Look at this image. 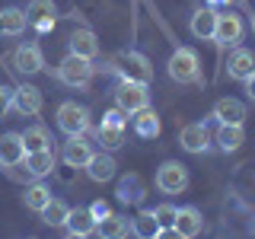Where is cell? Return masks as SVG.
Returning a JSON list of instances; mask_svg holds the SVG:
<instances>
[{
	"label": "cell",
	"instance_id": "17",
	"mask_svg": "<svg viewBox=\"0 0 255 239\" xmlns=\"http://www.w3.org/2000/svg\"><path fill=\"white\" fill-rule=\"evenodd\" d=\"M26 26H29L26 10H19V6H6V10H0V35H3V38L22 35Z\"/></svg>",
	"mask_w": 255,
	"mask_h": 239
},
{
	"label": "cell",
	"instance_id": "3",
	"mask_svg": "<svg viewBox=\"0 0 255 239\" xmlns=\"http://www.w3.org/2000/svg\"><path fill=\"white\" fill-rule=\"evenodd\" d=\"M93 74H96L93 61L80 58V54H67V58L58 64V80L64 86H70V90H83V86H90Z\"/></svg>",
	"mask_w": 255,
	"mask_h": 239
},
{
	"label": "cell",
	"instance_id": "2",
	"mask_svg": "<svg viewBox=\"0 0 255 239\" xmlns=\"http://www.w3.org/2000/svg\"><path fill=\"white\" fill-rule=\"evenodd\" d=\"M115 106L122 112H128V115H137L140 109L150 106V83L122 77V83L115 86Z\"/></svg>",
	"mask_w": 255,
	"mask_h": 239
},
{
	"label": "cell",
	"instance_id": "25",
	"mask_svg": "<svg viewBox=\"0 0 255 239\" xmlns=\"http://www.w3.org/2000/svg\"><path fill=\"white\" fill-rule=\"evenodd\" d=\"M115 169H118V163L112 159V153H93L90 166H86V172H90L93 182H109L112 175H115Z\"/></svg>",
	"mask_w": 255,
	"mask_h": 239
},
{
	"label": "cell",
	"instance_id": "21",
	"mask_svg": "<svg viewBox=\"0 0 255 239\" xmlns=\"http://www.w3.org/2000/svg\"><path fill=\"white\" fill-rule=\"evenodd\" d=\"M122 77H131V80H140V83H150V80H153V67H150V61L143 58L140 51H128V54H125Z\"/></svg>",
	"mask_w": 255,
	"mask_h": 239
},
{
	"label": "cell",
	"instance_id": "19",
	"mask_svg": "<svg viewBox=\"0 0 255 239\" xmlns=\"http://www.w3.org/2000/svg\"><path fill=\"white\" fill-rule=\"evenodd\" d=\"M188 29H191V35H195L198 42H211L214 29H217V10H195Z\"/></svg>",
	"mask_w": 255,
	"mask_h": 239
},
{
	"label": "cell",
	"instance_id": "23",
	"mask_svg": "<svg viewBox=\"0 0 255 239\" xmlns=\"http://www.w3.org/2000/svg\"><path fill=\"white\" fill-rule=\"evenodd\" d=\"M214 140H217V147L223 150V153H233V150L243 147L246 131H243V124H220L217 134H214Z\"/></svg>",
	"mask_w": 255,
	"mask_h": 239
},
{
	"label": "cell",
	"instance_id": "16",
	"mask_svg": "<svg viewBox=\"0 0 255 239\" xmlns=\"http://www.w3.org/2000/svg\"><path fill=\"white\" fill-rule=\"evenodd\" d=\"M217 118V124H243L246 121V106L233 96H227V99H217L214 102V115Z\"/></svg>",
	"mask_w": 255,
	"mask_h": 239
},
{
	"label": "cell",
	"instance_id": "7",
	"mask_svg": "<svg viewBox=\"0 0 255 239\" xmlns=\"http://www.w3.org/2000/svg\"><path fill=\"white\" fill-rule=\"evenodd\" d=\"M22 159H26V140H22V134H16V131L0 134V166L13 169V166H22Z\"/></svg>",
	"mask_w": 255,
	"mask_h": 239
},
{
	"label": "cell",
	"instance_id": "12",
	"mask_svg": "<svg viewBox=\"0 0 255 239\" xmlns=\"http://www.w3.org/2000/svg\"><path fill=\"white\" fill-rule=\"evenodd\" d=\"M13 109L19 115H38L42 112V90L32 83H22L13 90Z\"/></svg>",
	"mask_w": 255,
	"mask_h": 239
},
{
	"label": "cell",
	"instance_id": "29",
	"mask_svg": "<svg viewBox=\"0 0 255 239\" xmlns=\"http://www.w3.org/2000/svg\"><path fill=\"white\" fill-rule=\"evenodd\" d=\"M51 201V188L42 185V182H32V185L22 191V204L29 207V211H35V214H42V207Z\"/></svg>",
	"mask_w": 255,
	"mask_h": 239
},
{
	"label": "cell",
	"instance_id": "35",
	"mask_svg": "<svg viewBox=\"0 0 255 239\" xmlns=\"http://www.w3.org/2000/svg\"><path fill=\"white\" fill-rule=\"evenodd\" d=\"M125 118H128V112H122V109L115 106V109H112L109 115H106V121H109V124H118V127H125Z\"/></svg>",
	"mask_w": 255,
	"mask_h": 239
},
{
	"label": "cell",
	"instance_id": "32",
	"mask_svg": "<svg viewBox=\"0 0 255 239\" xmlns=\"http://www.w3.org/2000/svg\"><path fill=\"white\" fill-rule=\"evenodd\" d=\"M153 217L159 220V227H163V230H172V227H175V217H179V207L166 201V204L153 207Z\"/></svg>",
	"mask_w": 255,
	"mask_h": 239
},
{
	"label": "cell",
	"instance_id": "5",
	"mask_svg": "<svg viewBox=\"0 0 255 239\" xmlns=\"http://www.w3.org/2000/svg\"><path fill=\"white\" fill-rule=\"evenodd\" d=\"M58 127L67 137L74 134H86L90 131V109L77 106V102H61L58 106Z\"/></svg>",
	"mask_w": 255,
	"mask_h": 239
},
{
	"label": "cell",
	"instance_id": "4",
	"mask_svg": "<svg viewBox=\"0 0 255 239\" xmlns=\"http://www.w3.org/2000/svg\"><path fill=\"white\" fill-rule=\"evenodd\" d=\"M156 188L163 195H182L188 188V166H182L179 159H166L156 169Z\"/></svg>",
	"mask_w": 255,
	"mask_h": 239
},
{
	"label": "cell",
	"instance_id": "1",
	"mask_svg": "<svg viewBox=\"0 0 255 239\" xmlns=\"http://www.w3.org/2000/svg\"><path fill=\"white\" fill-rule=\"evenodd\" d=\"M169 77L175 83L188 86V83H201V58H198L195 48H175L169 54Z\"/></svg>",
	"mask_w": 255,
	"mask_h": 239
},
{
	"label": "cell",
	"instance_id": "34",
	"mask_svg": "<svg viewBox=\"0 0 255 239\" xmlns=\"http://www.w3.org/2000/svg\"><path fill=\"white\" fill-rule=\"evenodd\" d=\"M90 214L96 217V223H99V220H106L109 214H112V207H109L106 201H93V204H90Z\"/></svg>",
	"mask_w": 255,
	"mask_h": 239
},
{
	"label": "cell",
	"instance_id": "15",
	"mask_svg": "<svg viewBox=\"0 0 255 239\" xmlns=\"http://www.w3.org/2000/svg\"><path fill=\"white\" fill-rule=\"evenodd\" d=\"M54 150L45 147V150H29L26 159H22V166H26V172L32 175V179H42V175H51L54 172Z\"/></svg>",
	"mask_w": 255,
	"mask_h": 239
},
{
	"label": "cell",
	"instance_id": "20",
	"mask_svg": "<svg viewBox=\"0 0 255 239\" xmlns=\"http://www.w3.org/2000/svg\"><path fill=\"white\" fill-rule=\"evenodd\" d=\"M118 201L122 204H140L143 201V195H147V185H143V179L137 172H128L122 182H118Z\"/></svg>",
	"mask_w": 255,
	"mask_h": 239
},
{
	"label": "cell",
	"instance_id": "31",
	"mask_svg": "<svg viewBox=\"0 0 255 239\" xmlns=\"http://www.w3.org/2000/svg\"><path fill=\"white\" fill-rule=\"evenodd\" d=\"M22 140H26V153H29V150H45V147H51V134H48L45 124L26 127V131H22Z\"/></svg>",
	"mask_w": 255,
	"mask_h": 239
},
{
	"label": "cell",
	"instance_id": "10",
	"mask_svg": "<svg viewBox=\"0 0 255 239\" xmlns=\"http://www.w3.org/2000/svg\"><path fill=\"white\" fill-rule=\"evenodd\" d=\"M93 153H96V150L83 140V134H74V137L64 143V163H67L70 169H86L90 159H93Z\"/></svg>",
	"mask_w": 255,
	"mask_h": 239
},
{
	"label": "cell",
	"instance_id": "22",
	"mask_svg": "<svg viewBox=\"0 0 255 239\" xmlns=\"http://www.w3.org/2000/svg\"><path fill=\"white\" fill-rule=\"evenodd\" d=\"M67 230L70 236H93L96 233V217L90 214V207H70V217H67Z\"/></svg>",
	"mask_w": 255,
	"mask_h": 239
},
{
	"label": "cell",
	"instance_id": "24",
	"mask_svg": "<svg viewBox=\"0 0 255 239\" xmlns=\"http://www.w3.org/2000/svg\"><path fill=\"white\" fill-rule=\"evenodd\" d=\"M131 233V220L122 217V214H109L106 220L96 223V236H106V239H118Z\"/></svg>",
	"mask_w": 255,
	"mask_h": 239
},
{
	"label": "cell",
	"instance_id": "37",
	"mask_svg": "<svg viewBox=\"0 0 255 239\" xmlns=\"http://www.w3.org/2000/svg\"><path fill=\"white\" fill-rule=\"evenodd\" d=\"M220 3H227V6H239L243 0H220Z\"/></svg>",
	"mask_w": 255,
	"mask_h": 239
},
{
	"label": "cell",
	"instance_id": "11",
	"mask_svg": "<svg viewBox=\"0 0 255 239\" xmlns=\"http://www.w3.org/2000/svg\"><path fill=\"white\" fill-rule=\"evenodd\" d=\"M227 74L233 77V80H239V83H243L246 77H252V74H255V51L233 45V51H230V61H227Z\"/></svg>",
	"mask_w": 255,
	"mask_h": 239
},
{
	"label": "cell",
	"instance_id": "36",
	"mask_svg": "<svg viewBox=\"0 0 255 239\" xmlns=\"http://www.w3.org/2000/svg\"><path fill=\"white\" fill-rule=\"evenodd\" d=\"M243 83H246V96H249V102H255V74H252V77H246Z\"/></svg>",
	"mask_w": 255,
	"mask_h": 239
},
{
	"label": "cell",
	"instance_id": "40",
	"mask_svg": "<svg viewBox=\"0 0 255 239\" xmlns=\"http://www.w3.org/2000/svg\"><path fill=\"white\" fill-rule=\"evenodd\" d=\"M211 3H220V0H211Z\"/></svg>",
	"mask_w": 255,
	"mask_h": 239
},
{
	"label": "cell",
	"instance_id": "28",
	"mask_svg": "<svg viewBox=\"0 0 255 239\" xmlns=\"http://www.w3.org/2000/svg\"><path fill=\"white\" fill-rule=\"evenodd\" d=\"M67 217H70V204L61 201V198H51V201L42 207V220L48 227H67Z\"/></svg>",
	"mask_w": 255,
	"mask_h": 239
},
{
	"label": "cell",
	"instance_id": "38",
	"mask_svg": "<svg viewBox=\"0 0 255 239\" xmlns=\"http://www.w3.org/2000/svg\"><path fill=\"white\" fill-rule=\"evenodd\" d=\"M252 32H255V13H252Z\"/></svg>",
	"mask_w": 255,
	"mask_h": 239
},
{
	"label": "cell",
	"instance_id": "8",
	"mask_svg": "<svg viewBox=\"0 0 255 239\" xmlns=\"http://www.w3.org/2000/svg\"><path fill=\"white\" fill-rule=\"evenodd\" d=\"M179 143L182 150H188V153H204L207 147H211V127L204 121H191L179 131Z\"/></svg>",
	"mask_w": 255,
	"mask_h": 239
},
{
	"label": "cell",
	"instance_id": "13",
	"mask_svg": "<svg viewBox=\"0 0 255 239\" xmlns=\"http://www.w3.org/2000/svg\"><path fill=\"white\" fill-rule=\"evenodd\" d=\"M204 230V217L198 207H179V217H175V227L172 233L182 236V239H195L198 233Z\"/></svg>",
	"mask_w": 255,
	"mask_h": 239
},
{
	"label": "cell",
	"instance_id": "39",
	"mask_svg": "<svg viewBox=\"0 0 255 239\" xmlns=\"http://www.w3.org/2000/svg\"><path fill=\"white\" fill-rule=\"evenodd\" d=\"M252 230H255V217H252Z\"/></svg>",
	"mask_w": 255,
	"mask_h": 239
},
{
	"label": "cell",
	"instance_id": "6",
	"mask_svg": "<svg viewBox=\"0 0 255 239\" xmlns=\"http://www.w3.org/2000/svg\"><path fill=\"white\" fill-rule=\"evenodd\" d=\"M243 35H246V22H243V16L239 13H217V29H214V42L223 45V48H230V45H239L243 42Z\"/></svg>",
	"mask_w": 255,
	"mask_h": 239
},
{
	"label": "cell",
	"instance_id": "9",
	"mask_svg": "<svg viewBox=\"0 0 255 239\" xmlns=\"http://www.w3.org/2000/svg\"><path fill=\"white\" fill-rule=\"evenodd\" d=\"M26 16H29V26H35L38 32H48L58 19V6H54V0H29Z\"/></svg>",
	"mask_w": 255,
	"mask_h": 239
},
{
	"label": "cell",
	"instance_id": "14",
	"mask_svg": "<svg viewBox=\"0 0 255 239\" xmlns=\"http://www.w3.org/2000/svg\"><path fill=\"white\" fill-rule=\"evenodd\" d=\"M13 70H19V74H38V70H45V58L42 51H38L35 45H19L13 51Z\"/></svg>",
	"mask_w": 255,
	"mask_h": 239
},
{
	"label": "cell",
	"instance_id": "30",
	"mask_svg": "<svg viewBox=\"0 0 255 239\" xmlns=\"http://www.w3.org/2000/svg\"><path fill=\"white\" fill-rule=\"evenodd\" d=\"M96 140L102 143V150H118V147L125 143V127L102 121L99 127H96Z\"/></svg>",
	"mask_w": 255,
	"mask_h": 239
},
{
	"label": "cell",
	"instance_id": "33",
	"mask_svg": "<svg viewBox=\"0 0 255 239\" xmlns=\"http://www.w3.org/2000/svg\"><path fill=\"white\" fill-rule=\"evenodd\" d=\"M13 109V90L10 86H0V118Z\"/></svg>",
	"mask_w": 255,
	"mask_h": 239
},
{
	"label": "cell",
	"instance_id": "18",
	"mask_svg": "<svg viewBox=\"0 0 255 239\" xmlns=\"http://www.w3.org/2000/svg\"><path fill=\"white\" fill-rule=\"evenodd\" d=\"M67 45H70V54H80V58H90V61L99 54V38H96L93 29H77V32H70Z\"/></svg>",
	"mask_w": 255,
	"mask_h": 239
},
{
	"label": "cell",
	"instance_id": "26",
	"mask_svg": "<svg viewBox=\"0 0 255 239\" xmlns=\"http://www.w3.org/2000/svg\"><path fill=\"white\" fill-rule=\"evenodd\" d=\"M159 127H163V124H159V115H156V112L153 109H140L137 112V118H134V131H137L140 134V137H147V140H153V137H159Z\"/></svg>",
	"mask_w": 255,
	"mask_h": 239
},
{
	"label": "cell",
	"instance_id": "27",
	"mask_svg": "<svg viewBox=\"0 0 255 239\" xmlns=\"http://www.w3.org/2000/svg\"><path fill=\"white\" fill-rule=\"evenodd\" d=\"M131 233L140 236V239H156L163 233V227H159V220L153 217V211H143V214H137V217L131 220Z\"/></svg>",
	"mask_w": 255,
	"mask_h": 239
}]
</instances>
